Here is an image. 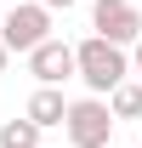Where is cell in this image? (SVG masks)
Segmentation results:
<instances>
[{
  "instance_id": "cell-4",
  "label": "cell",
  "mask_w": 142,
  "mask_h": 148,
  "mask_svg": "<svg viewBox=\"0 0 142 148\" xmlns=\"http://www.w3.org/2000/svg\"><path fill=\"white\" fill-rule=\"evenodd\" d=\"M63 131H68V143H74V148H108V131H114L108 103H102V97H80V103H68Z\"/></svg>"
},
{
  "instance_id": "cell-8",
  "label": "cell",
  "mask_w": 142,
  "mask_h": 148,
  "mask_svg": "<svg viewBox=\"0 0 142 148\" xmlns=\"http://www.w3.org/2000/svg\"><path fill=\"white\" fill-rule=\"evenodd\" d=\"M0 148H40V131L29 120H6L0 125Z\"/></svg>"
},
{
  "instance_id": "cell-10",
  "label": "cell",
  "mask_w": 142,
  "mask_h": 148,
  "mask_svg": "<svg viewBox=\"0 0 142 148\" xmlns=\"http://www.w3.org/2000/svg\"><path fill=\"white\" fill-rule=\"evenodd\" d=\"M34 6H46V12H68V6H80V0H34Z\"/></svg>"
},
{
  "instance_id": "cell-12",
  "label": "cell",
  "mask_w": 142,
  "mask_h": 148,
  "mask_svg": "<svg viewBox=\"0 0 142 148\" xmlns=\"http://www.w3.org/2000/svg\"><path fill=\"white\" fill-rule=\"evenodd\" d=\"M12 6H17V0H12Z\"/></svg>"
},
{
  "instance_id": "cell-9",
  "label": "cell",
  "mask_w": 142,
  "mask_h": 148,
  "mask_svg": "<svg viewBox=\"0 0 142 148\" xmlns=\"http://www.w3.org/2000/svg\"><path fill=\"white\" fill-rule=\"evenodd\" d=\"M131 74H137V86H142V40L131 46Z\"/></svg>"
},
{
  "instance_id": "cell-3",
  "label": "cell",
  "mask_w": 142,
  "mask_h": 148,
  "mask_svg": "<svg viewBox=\"0 0 142 148\" xmlns=\"http://www.w3.org/2000/svg\"><path fill=\"white\" fill-rule=\"evenodd\" d=\"M91 29H97V40H108V46H137L142 40V12L131 6V0H91Z\"/></svg>"
},
{
  "instance_id": "cell-13",
  "label": "cell",
  "mask_w": 142,
  "mask_h": 148,
  "mask_svg": "<svg viewBox=\"0 0 142 148\" xmlns=\"http://www.w3.org/2000/svg\"><path fill=\"white\" fill-rule=\"evenodd\" d=\"M108 148H114V143H108Z\"/></svg>"
},
{
  "instance_id": "cell-5",
  "label": "cell",
  "mask_w": 142,
  "mask_h": 148,
  "mask_svg": "<svg viewBox=\"0 0 142 148\" xmlns=\"http://www.w3.org/2000/svg\"><path fill=\"white\" fill-rule=\"evenodd\" d=\"M29 74H34L40 86H57L63 91V80H74V46H63V40H40L34 51H29Z\"/></svg>"
},
{
  "instance_id": "cell-6",
  "label": "cell",
  "mask_w": 142,
  "mask_h": 148,
  "mask_svg": "<svg viewBox=\"0 0 142 148\" xmlns=\"http://www.w3.org/2000/svg\"><path fill=\"white\" fill-rule=\"evenodd\" d=\"M63 114H68V97L57 91V86H40L34 97H29V108H23V120L34 131H46V125H63Z\"/></svg>"
},
{
  "instance_id": "cell-2",
  "label": "cell",
  "mask_w": 142,
  "mask_h": 148,
  "mask_svg": "<svg viewBox=\"0 0 142 148\" xmlns=\"http://www.w3.org/2000/svg\"><path fill=\"white\" fill-rule=\"evenodd\" d=\"M40 40H51V12L34 6V0H17V6L6 12V23H0V46H6V57H17V51L29 57Z\"/></svg>"
},
{
  "instance_id": "cell-7",
  "label": "cell",
  "mask_w": 142,
  "mask_h": 148,
  "mask_svg": "<svg viewBox=\"0 0 142 148\" xmlns=\"http://www.w3.org/2000/svg\"><path fill=\"white\" fill-rule=\"evenodd\" d=\"M102 103H108V120H142V86L137 80H119Z\"/></svg>"
},
{
  "instance_id": "cell-11",
  "label": "cell",
  "mask_w": 142,
  "mask_h": 148,
  "mask_svg": "<svg viewBox=\"0 0 142 148\" xmlns=\"http://www.w3.org/2000/svg\"><path fill=\"white\" fill-rule=\"evenodd\" d=\"M6 63H12V57H6V46H0V74H6Z\"/></svg>"
},
{
  "instance_id": "cell-1",
  "label": "cell",
  "mask_w": 142,
  "mask_h": 148,
  "mask_svg": "<svg viewBox=\"0 0 142 148\" xmlns=\"http://www.w3.org/2000/svg\"><path fill=\"white\" fill-rule=\"evenodd\" d=\"M74 74L85 80V91H91V97H108L119 80H131V57H125L119 46H108V40L85 34L80 46H74Z\"/></svg>"
}]
</instances>
